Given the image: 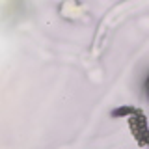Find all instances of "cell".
Returning a JSON list of instances; mask_svg holds the SVG:
<instances>
[{"mask_svg":"<svg viewBox=\"0 0 149 149\" xmlns=\"http://www.w3.org/2000/svg\"><path fill=\"white\" fill-rule=\"evenodd\" d=\"M146 88H147V93H149V77H147V80H146Z\"/></svg>","mask_w":149,"mask_h":149,"instance_id":"obj_1","label":"cell"}]
</instances>
